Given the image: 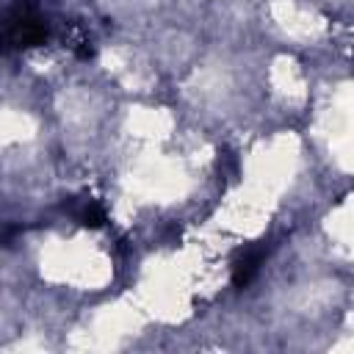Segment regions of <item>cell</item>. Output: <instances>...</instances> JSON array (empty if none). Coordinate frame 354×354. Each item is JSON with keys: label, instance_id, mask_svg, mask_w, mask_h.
I'll use <instances>...</instances> for the list:
<instances>
[{"label": "cell", "instance_id": "3", "mask_svg": "<svg viewBox=\"0 0 354 354\" xmlns=\"http://www.w3.org/2000/svg\"><path fill=\"white\" fill-rule=\"evenodd\" d=\"M75 218L83 224V227H102L105 224V210L91 202V199H83L77 207H75Z\"/></svg>", "mask_w": 354, "mask_h": 354}, {"label": "cell", "instance_id": "1", "mask_svg": "<svg viewBox=\"0 0 354 354\" xmlns=\"http://www.w3.org/2000/svg\"><path fill=\"white\" fill-rule=\"evenodd\" d=\"M47 39V22L30 8L17 6L3 14L0 19V50H17V47H33Z\"/></svg>", "mask_w": 354, "mask_h": 354}, {"label": "cell", "instance_id": "2", "mask_svg": "<svg viewBox=\"0 0 354 354\" xmlns=\"http://www.w3.org/2000/svg\"><path fill=\"white\" fill-rule=\"evenodd\" d=\"M260 263H263V249L243 252V254L235 260V266H232V279H235V285H246V282L257 274Z\"/></svg>", "mask_w": 354, "mask_h": 354}]
</instances>
